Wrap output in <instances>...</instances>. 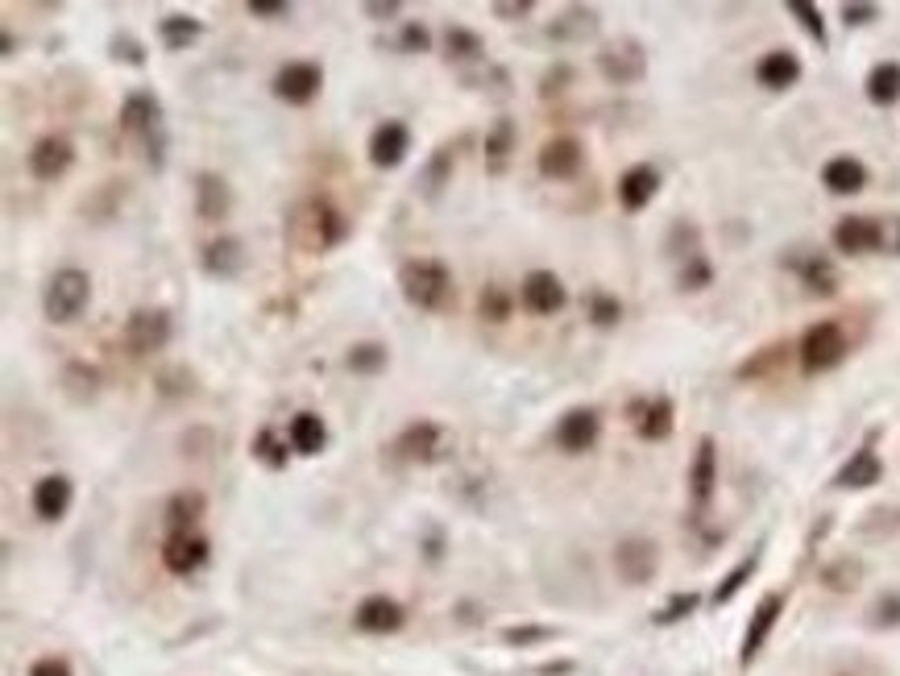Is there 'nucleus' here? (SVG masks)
Returning a JSON list of instances; mask_svg holds the SVG:
<instances>
[{
    "mask_svg": "<svg viewBox=\"0 0 900 676\" xmlns=\"http://www.w3.org/2000/svg\"><path fill=\"white\" fill-rule=\"evenodd\" d=\"M598 71L610 83H639L643 71H648V54H643L639 42H614L598 54Z\"/></svg>",
    "mask_w": 900,
    "mask_h": 676,
    "instance_id": "nucleus-10",
    "label": "nucleus"
},
{
    "mask_svg": "<svg viewBox=\"0 0 900 676\" xmlns=\"http://www.w3.org/2000/svg\"><path fill=\"white\" fill-rule=\"evenodd\" d=\"M847 349H851V345H847V332H842V324L822 320V324H813V328L801 336L797 357H801V370H805V374H826V370H834V365H842Z\"/></svg>",
    "mask_w": 900,
    "mask_h": 676,
    "instance_id": "nucleus-4",
    "label": "nucleus"
},
{
    "mask_svg": "<svg viewBox=\"0 0 900 676\" xmlns=\"http://www.w3.org/2000/svg\"><path fill=\"white\" fill-rule=\"evenodd\" d=\"M780 610H784V594H768L764 602H759V610L751 614L747 635H743V652H739V664H743V668H747L759 652H764V643H768V635H772V627H776Z\"/></svg>",
    "mask_w": 900,
    "mask_h": 676,
    "instance_id": "nucleus-17",
    "label": "nucleus"
},
{
    "mask_svg": "<svg viewBox=\"0 0 900 676\" xmlns=\"http://www.w3.org/2000/svg\"><path fill=\"white\" fill-rule=\"evenodd\" d=\"M511 307H515L511 291L498 287V283H490V287L482 291V299H477V312H482L486 320H494V324H502L506 316H511Z\"/></svg>",
    "mask_w": 900,
    "mask_h": 676,
    "instance_id": "nucleus-38",
    "label": "nucleus"
},
{
    "mask_svg": "<svg viewBox=\"0 0 900 676\" xmlns=\"http://www.w3.org/2000/svg\"><path fill=\"white\" fill-rule=\"evenodd\" d=\"M635 432L643 436V440H668V432H672V399H652V403H639L635 407Z\"/></svg>",
    "mask_w": 900,
    "mask_h": 676,
    "instance_id": "nucleus-28",
    "label": "nucleus"
},
{
    "mask_svg": "<svg viewBox=\"0 0 900 676\" xmlns=\"http://www.w3.org/2000/svg\"><path fill=\"white\" fill-rule=\"evenodd\" d=\"M312 229H316V249H332V245H341L349 237V220H345V212L336 204L316 200L312 204Z\"/></svg>",
    "mask_w": 900,
    "mask_h": 676,
    "instance_id": "nucleus-26",
    "label": "nucleus"
},
{
    "mask_svg": "<svg viewBox=\"0 0 900 676\" xmlns=\"http://www.w3.org/2000/svg\"><path fill=\"white\" fill-rule=\"evenodd\" d=\"M195 212L204 220H220L229 212V183L220 175H200L195 179Z\"/></svg>",
    "mask_w": 900,
    "mask_h": 676,
    "instance_id": "nucleus-31",
    "label": "nucleus"
},
{
    "mask_svg": "<svg viewBox=\"0 0 900 676\" xmlns=\"http://www.w3.org/2000/svg\"><path fill=\"white\" fill-rule=\"evenodd\" d=\"M494 13H498L502 21H515V17H527V13H531V0H515V5H506V0H498V5H494Z\"/></svg>",
    "mask_w": 900,
    "mask_h": 676,
    "instance_id": "nucleus-53",
    "label": "nucleus"
},
{
    "mask_svg": "<svg viewBox=\"0 0 900 676\" xmlns=\"http://www.w3.org/2000/svg\"><path fill=\"white\" fill-rule=\"evenodd\" d=\"M200 34H204V25L195 17H183V13L162 17V25H158V38H162L166 50H187L191 42H200Z\"/></svg>",
    "mask_w": 900,
    "mask_h": 676,
    "instance_id": "nucleus-34",
    "label": "nucleus"
},
{
    "mask_svg": "<svg viewBox=\"0 0 900 676\" xmlns=\"http://www.w3.org/2000/svg\"><path fill=\"white\" fill-rule=\"evenodd\" d=\"M784 9H789V13L801 21V30H805L813 42L826 46V21H822V9H818V5H809V0H789Z\"/></svg>",
    "mask_w": 900,
    "mask_h": 676,
    "instance_id": "nucleus-39",
    "label": "nucleus"
},
{
    "mask_svg": "<svg viewBox=\"0 0 900 676\" xmlns=\"http://www.w3.org/2000/svg\"><path fill=\"white\" fill-rule=\"evenodd\" d=\"M876 17V5H842V21L847 25H867Z\"/></svg>",
    "mask_w": 900,
    "mask_h": 676,
    "instance_id": "nucleus-51",
    "label": "nucleus"
},
{
    "mask_svg": "<svg viewBox=\"0 0 900 676\" xmlns=\"http://www.w3.org/2000/svg\"><path fill=\"white\" fill-rule=\"evenodd\" d=\"M519 303L527 307L531 316H556L560 307L569 303V291H565V283H560L552 270H531L519 283Z\"/></svg>",
    "mask_w": 900,
    "mask_h": 676,
    "instance_id": "nucleus-6",
    "label": "nucleus"
},
{
    "mask_svg": "<svg viewBox=\"0 0 900 676\" xmlns=\"http://www.w3.org/2000/svg\"><path fill=\"white\" fill-rule=\"evenodd\" d=\"M428 46H432V38H428L424 25H415V21H411V25H403V50H411V54H424Z\"/></svg>",
    "mask_w": 900,
    "mask_h": 676,
    "instance_id": "nucleus-48",
    "label": "nucleus"
},
{
    "mask_svg": "<svg viewBox=\"0 0 900 676\" xmlns=\"http://www.w3.org/2000/svg\"><path fill=\"white\" fill-rule=\"evenodd\" d=\"M121 129L142 137L150 166L166 162V125H162V104L150 92H129V100L121 104Z\"/></svg>",
    "mask_w": 900,
    "mask_h": 676,
    "instance_id": "nucleus-2",
    "label": "nucleus"
},
{
    "mask_svg": "<svg viewBox=\"0 0 900 676\" xmlns=\"http://www.w3.org/2000/svg\"><path fill=\"white\" fill-rule=\"evenodd\" d=\"M241 266H245V249L237 237H220L204 249V270L216 278H233V274H241Z\"/></svg>",
    "mask_w": 900,
    "mask_h": 676,
    "instance_id": "nucleus-30",
    "label": "nucleus"
},
{
    "mask_svg": "<svg viewBox=\"0 0 900 676\" xmlns=\"http://www.w3.org/2000/svg\"><path fill=\"white\" fill-rule=\"evenodd\" d=\"M822 183L834 195H855V191L867 187V166L859 158H830L826 171H822Z\"/></svg>",
    "mask_w": 900,
    "mask_h": 676,
    "instance_id": "nucleus-27",
    "label": "nucleus"
},
{
    "mask_svg": "<svg viewBox=\"0 0 900 676\" xmlns=\"http://www.w3.org/2000/svg\"><path fill=\"white\" fill-rule=\"evenodd\" d=\"M755 565H759V552H751L747 560H739V569H735V573H730V577H726V581L718 585V594H714V602H730V598H735V594H739V589L747 585V577L755 573Z\"/></svg>",
    "mask_w": 900,
    "mask_h": 676,
    "instance_id": "nucleus-42",
    "label": "nucleus"
},
{
    "mask_svg": "<svg viewBox=\"0 0 900 676\" xmlns=\"http://www.w3.org/2000/svg\"><path fill=\"white\" fill-rule=\"evenodd\" d=\"M714 486H718V444L710 436L697 440V453H693V465H689V494H693V506H710L714 498Z\"/></svg>",
    "mask_w": 900,
    "mask_h": 676,
    "instance_id": "nucleus-12",
    "label": "nucleus"
},
{
    "mask_svg": "<svg viewBox=\"0 0 900 676\" xmlns=\"http://www.w3.org/2000/svg\"><path fill=\"white\" fill-rule=\"evenodd\" d=\"M444 50L453 63H482L486 59V42L477 38L473 30H465V25H448L444 30Z\"/></svg>",
    "mask_w": 900,
    "mask_h": 676,
    "instance_id": "nucleus-32",
    "label": "nucleus"
},
{
    "mask_svg": "<svg viewBox=\"0 0 900 676\" xmlns=\"http://www.w3.org/2000/svg\"><path fill=\"white\" fill-rule=\"evenodd\" d=\"M867 100L880 104V108H888V104L900 100V63L871 67V75H867Z\"/></svg>",
    "mask_w": 900,
    "mask_h": 676,
    "instance_id": "nucleus-33",
    "label": "nucleus"
},
{
    "mask_svg": "<svg viewBox=\"0 0 900 676\" xmlns=\"http://www.w3.org/2000/svg\"><path fill=\"white\" fill-rule=\"evenodd\" d=\"M560 79H569V67H556V71H548V75H544V88H540V92H544V96L560 92V88H565V83H560Z\"/></svg>",
    "mask_w": 900,
    "mask_h": 676,
    "instance_id": "nucleus-54",
    "label": "nucleus"
},
{
    "mask_svg": "<svg viewBox=\"0 0 900 676\" xmlns=\"http://www.w3.org/2000/svg\"><path fill=\"white\" fill-rule=\"evenodd\" d=\"M660 191V175L652 166H631V171L618 179V200H623L627 212H643L652 204V195Z\"/></svg>",
    "mask_w": 900,
    "mask_h": 676,
    "instance_id": "nucleus-24",
    "label": "nucleus"
},
{
    "mask_svg": "<svg viewBox=\"0 0 900 676\" xmlns=\"http://www.w3.org/2000/svg\"><path fill=\"white\" fill-rule=\"evenodd\" d=\"M71 498H75L71 477L67 473H50V477H42V482L34 486V515L46 519V523L63 519L71 511Z\"/></svg>",
    "mask_w": 900,
    "mask_h": 676,
    "instance_id": "nucleus-18",
    "label": "nucleus"
},
{
    "mask_svg": "<svg viewBox=\"0 0 900 676\" xmlns=\"http://www.w3.org/2000/svg\"><path fill=\"white\" fill-rule=\"evenodd\" d=\"M585 312H589V320H594L598 328H614L618 320H623V303H618L614 295H606V291H594V295H589V303H585Z\"/></svg>",
    "mask_w": 900,
    "mask_h": 676,
    "instance_id": "nucleus-40",
    "label": "nucleus"
},
{
    "mask_svg": "<svg viewBox=\"0 0 900 676\" xmlns=\"http://www.w3.org/2000/svg\"><path fill=\"white\" fill-rule=\"evenodd\" d=\"M581 162H585V150H581L577 137H552L536 158L544 179H573L581 171Z\"/></svg>",
    "mask_w": 900,
    "mask_h": 676,
    "instance_id": "nucleus-15",
    "label": "nucleus"
},
{
    "mask_svg": "<svg viewBox=\"0 0 900 676\" xmlns=\"http://www.w3.org/2000/svg\"><path fill=\"white\" fill-rule=\"evenodd\" d=\"M208 560V540L200 531H166L162 540V565L175 577H191L195 569H204Z\"/></svg>",
    "mask_w": 900,
    "mask_h": 676,
    "instance_id": "nucleus-7",
    "label": "nucleus"
},
{
    "mask_svg": "<svg viewBox=\"0 0 900 676\" xmlns=\"http://www.w3.org/2000/svg\"><path fill=\"white\" fill-rule=\"evenodd\" d=\"M784 349H789V345H772V349H764V353H759L755 361H747V365H743V370H739V374H743V378H755V374H759V378H764V374H772V370H776V365L784 361Z\"/></svg>",
    "mask_w": 900,
    "mask_h": 676,
    "instance_id": "nucleus-44",
    "label": "nucleus"
},
{
    "mask_svg": "<svg viewBox=\"0 0 900 676\" xmlns=\"http://www.w3.org/2000/svg\"><path fill=\"white\" fill-rule=\"evenodd\" d=\"M390 448H395V457H403V461L428 465V461H436V448H440V424H432V419H415V424H407L399 432V440Z\"/></svg>",
    "mask_w": 900,
    "mask_h": 676,
    "instance_id": "nucleus-16",
    "label": "nucleus"
},
{
    "mask_svg": "<svg viewBox=\"0 0 900 676\" xmlns=\"http://www.w3.org/2000/svg\"><path fill=\"white\" fill-rule=\"evenodd\" d=\"M453 162H457V154H453V146H440L436 154H432V162H428V171H424V195H436L444 191V183H448V175H453Z\"/></svg>",
    "mask_w": 900,
    "mask_h": 676,
    "instance_id": "nucleus-36",
    "label": "nucleus"
},
{
    "mask_svg": "<svg viewBox=\"0 0 900 676\" xmlns=\"http://www.w3.org/2000/svg\"><path fill=\"white\" fill-rule=\"evenodd\" d=\"M884 477V461L876 457V448H871V440L859 448V453L838 469V477H834V486H842V490H863V486H876Z\"/></svg>",
    "mask_w": 900,
    "mask_h": 676,
    "instance_id": "nucleus-20",
    "label": "nucleus"
},
{
    "mask_svg": "<svg viewBox=\"0 0 900 676\" xmlns=\"http://www.w3.org/2000/svg\"><path fill=\"white\" fill-rule=\"evenodd\" d=\"M253 457H258L266 469H287V444L278 440V432L274 428H262L258 436H253Z\"/></svg>",
    "mask_w": 900,
    "mask_h": 676,
    "instance_id": "nucleus-37",
    "label": "nucleus"
},
{
    "mask_svg": "<svg viewBox=\"0 0 900 676\" xmlns=\"http://www.w3.org/2000/svg\"><path fill=\"white\" fill-rule=\"evenodd\" d=\"M324 88V71L316 63H287L274 75V96L287 104H312Z\"/></svg>",
    "mask_w": 900,
    "mask_h": 676,
    "instance_id": "nucleus-8",
    "label": "nucleus"
},
{
    "mask_svg": "<svg viewBox=\"0 0 900 676\" xmlns=\"http://www.w3.org/2000/svg\"><path fill=\"white\" fill-rule=\"evenodd\" d=\"M710 278H714V270H710V262L701 258V253H693V258L681 266V287H685V291H701V287H710Z\"/></svg>",
    "mask_w": 900,
    "mask_h": 676,
    "instance_id": "nucleus-43",
    "label": "nucleus"
},
{
    "mask_svg": "<svg viewBox=\"0 0 900 676\" xmlns=\"http://www.w3.org/2000/svg\"><path fill=\"white\" fill-rule=\"evenodd\" d=\"M552 631L548 627H511L506 631V643H536V639H548Z\"/></svg>",
    "mask_w": 900,
    "mask_h": 676,
    "instance_id": "nucleus-50",
    "label": "nucleus"
},
{
    "mask_svg": "<svg viewBox=\"0 0 900 676\" xmlns=\"http://www.w3.org/2000/svg\"><path fill=\"white\" fill-rule=\"evenodd\" d=\"M399 291L419 312H444L453 303V274L436 258H411L399 266Z\"/></svg>",
    "mask_w": 900,
    "mask_h": 676,
    "instance_id": "nucleus-1",
    "label": "nucleus"
},
{
    "mask_svg": "<svg viewBox=\"0 0 900 676\" xmlns=\"http://www.w3.org/2000/svg\"><path fill=\"white\" fill-rule=\"evenodd\" d=\"M689 610H697V594H685V598H672L660 614H656V623H677V618H685Z\"/></svg>",
    "mask_w": 900,
    "mask_h": 676,
    "instance_id": "nucleus-45",
    "label": "nucleus"
},
{
    "mask_svg": "<svg viewBox=\"0 0 900 676\" xmlns=\"http://www.w3.org/2000/svg\"><path fill=\"white\" fill-rule=\"evenodd\" d=\"M30 676H71V668H67V660H38L34 668H30Z\"/></svg>",
    "mask_w": 900,
    "mask_h": 676,
    "instance_id": "nucleus-52",
    "label": "nucleus"
},
{
    "mask_svg": "<svg viewBox=\"0 0 900 676\" xmlns=\"http://www.w3.org/2000/svg\"><path fill=\"white\" fill-rule=\"evenodd\" d=\"M88 299H92V278L75 266H63L50 274V283L42 291V312L50 324H71L88 307Z\"/></svg>",
    "mask_w": 900,
    "mask_h": 676,
    "instance_id": "nucleus-3",
    "label": "nucleus"
},
{
    "mask_svg": "<svg viewBox=\"0 0 900 676\" xmlns=\"http://www.w3.org/2000/svg\"><path fill=\"white\" fill-rule=\"evenodd\" d=\"M598 432H602V415L594 407H573V411L560 415V424H556L552 436H556V444L565 448V453H585V448L598 444Z\"/></svg>",
    "mask_w": 900,
    "mask_h": 676,
    "instance_id": "nucleus-9",
    "label": "nucleus"
},
{
    "mask_svg": "<svg viewBox=\"0 0 900 676\" xmlns=\"http://www.w3.org/2000/svg\"><path fill=\"white\" fill-rule=\"evenodd\" d=\"M511 150H515V125L511 121H498L494 133L486 137V158H490L494 171H502V162H506V154H511Z\"/></svg>",
    "mask_w": 900,
    "mask_h": 676,
    "instance_id": "nucleus-41",
    "label": "nucleus"
},
{
    "mask_svg": "<svg viewBox=\"0 0 900 676\" xmlns=\"http://www.w3.org/2000/svg\"><path fill=\"white\" fill-rule=\"evenodd\" d=\"M880 249L884 253H900V216H884L880 220Z\"/></svg>",
    "mask_w": 900,
    "mask_h": 676,
    "instance_id": "nucleus-47",
    "label": "nucleus"
},
{
    "mask_svg": "<svg viewBox=\"0 0 900 676\" xmlns=\"http://www.w3.org/2000/svg\"><path fill=\"white\" fill-rule=\"evenodd\" d=\"M171 336H175V320H171V312H162V307H137V312L125 320V328H121V341H125V349L133 357L166 349V345H171Z\"/></svg>",
    "mask_w": 900,
    "mask_h": 676,
    "instance_id": "nucleus-5",
    "label": "nucleus"
},
{
    "mask_svg": "<svg viewBox=\"0 0 900 676\" xmlns=\"http://www.w3.org/2000/svg\"><path fill=\"white\" fill-rule=\"evenodd\" d=\"M789 266L801 274V283H805L813 295H834V291H838V274H834V266L826 262V253H813V249L793 253Z\"/></svg>",
    "mask_w": 900,
    "mask_h": 676,
    "instance_id": "nucleus-22",
    "label": "nucleus"
},
{
    "mask_svg": "<svg viewBox=\"0 0 900 676\" xmlns=\"http://www.w3.org/2000/svg\"><path fill=\"white\" fill-rule=\"evenodd\" d=\"M245 9L253 17H287L291 13V0H249Z\"/></svg>",
    "mask_w": 900,
    "mask_h": 676,
    "instance_id": "nucleus-49",
    "label": "nucleus"
},
{
    "mask_svg": "<svg viewBox=\"0 0 900 676\" xmlns=\"http://www.w3.org/2000/svg\"><path fill=\"white\" fill-rule=\"evenodd\" d=\"M614 565H618V573H623L631 585H643V581L656 573V544H648V540H627V544H618Z\"/></svg>",
    "mask_w": 900,
    "mask_h": 676,
    "instance_id": "nucleus-23",
    "label": "nucleus"
},
{
    "mask_svg": "<svg viewBox=\"0 0 900 676\" xmlns=\"http://www.w3.org/2000/svg\"><path fill=\"white\" fill-rule=\"evenodd\" d=\"M386 361H390V357H386V345H378V341H361V345H353L349 357H345L349 370H353V374H365V378H370V374H382V370H386Z\"/></svg>",
    "mask_w": 900,
    "mask_h": 676,
    "instance_id": "nucleus-35",
    "label": "nucleus"
},
{
    "mask_svg": "<svg viewBox=\"0 0 900 676\" xmlns=\"http://www.w3.org/2000/svg\"><path fill=\"white\" fill-rule=\"evenodd\" d=\"M834 245L842 253H871V249H880V220H871V216H842L834 224Z\"/></svg>",
    "mask_w": 900,
    "mask_h": 676,
    "instance_id": "nucleus-19",
    "label": "nucleus"
},
{
    "mask_svg": "<svg viewBox=\"0 0 900 676\" xmlns=\"http://www.w3.org/2000/svg\"><path fill=\"white\" fill-rule=\"evenodd\" d=\"M112 59H125V63H133V67H142V63H146V54H142V46H137L133 38H112Z\"/></svg>",
    "mask_w": 900,
    "mask_h": 676,
    "instance_id": "nucleus-46",
    "label": "nucleus"
},
{
    "mask_svg": "<svg viewBox=\"0 0 900 676\" xmlns=\"http://www.w3.org/2000/svg\"><path fill=\"white\" fill-rule=\"evenodd\" d=\"M755 79L764 83V88H772V92H784V88H793V83L801 79V59L793 50H768L764 59H759V67H755Z\"/></svg>",
    "mask_w": 900,
    "mask_h": 676,
    "instance_id": "nucleus-21",
    "label": "nucleus"
},
{
    "mask_svg": "<svg viewBox=\"0 0 900 676\" xmlns=\"http://www.w3.org/2000/svg\"><path fill=\"white\" fill-rule=\"evenodd\" d=\"M407 150H411V129L403 121H386L370 137V162L378 166V171H395V166L407 158Z\"/></svg>",
    "mask_w": 900,
    "mask_h": 676,
    "instance_id": "nucleus-14",
    "label": "nucleus"
},
{
    "mask_svg": "<svg viewBox=\"0 0 900 676\" xmlns=\"http://www.w3.org/2000/svg\"><path fill=\"white\" fill-rule=\"evenodd\" d=\"M71 162H75V146L67 142V137L54 133V137H42V142L30 150V175L42 179V183H54L71 171Z\"/></svg>",
    "mask_w": 900,
    "mask_h": 676,
    "instance_id": "nucleus-11",
    "label": "nucleus"
},
{
    "mask_svg": "<svg viewBox=\"0 0 900 676\" xmlns=\"http://www.w3.org/2000/svg\"><path fill=\"white\" fill-rule=\"evenodd\" d=\"M208 502L200 490H179L171 502H166V527L171 531H195V523L204 519Z\"/></svg>",
    "mask_w": 900,
    "mask_h": 676,
    "instance_id": "nucleus-29",
    "label": "nucleus"
},
{
    "mask_svg": "<svg viewBox=\"0 0 900 676\" xmlns=\"http://www.w3.org/2000/svg\"><path fill=\"white\" fill-rule=\"evenodd\" d=\"M403 606L395 602V598H386V594H374V598H365L357 610H353V627L357 631H365V635H390V631H399L403 627Z\"/></svg>",
    "mask_w": 900,
    "mask_h": 676,
    "instance_id": "nucleus-13",
    "label": "nucleus"
},
{
    "mask_svg": "<svg viewBox=\"0 0 900 676\" xmlns=\"http://www.w3.org/2000/svg\"><path fill=\"white\" fill-rule=\"evenodd\" d=\"M365 13H370V17H378V21H386V17H395V13H399V5H395V0H386V5H378V0H370V5H365Z\"/></svg>",
    "mask_w": 900,
    "mask_h": 676,
    "instance_id": "nucleus-55",
    "label": "nucleus"
},
{
    "mask_svg": "<svg viewBox=\"0 0 900 676\" xmlns=\"http://www.w3.org/2000/svg\"><path fill=\"white\" fill-rule=\"evenodd\" d=\"M287 440H291L295 453L316 457V453H324V448H328V428H324V419H320V415L299 411V415L291 419V428H287Z\"/></svg>",
    "mask_w": 900,
    "mask_h": 676,
    "instance_id": "nucleus-25",
    "label": "nucleus"
}]
</instances>
